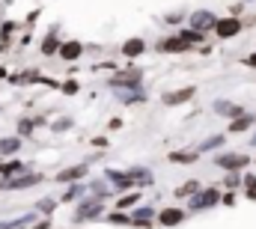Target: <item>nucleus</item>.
<instances>
[{
  "mask_svg": "<svg viewBox=\"0 0 256 229\" xmlns=\"http://www.w3.org/2000/svg\"><path fill=\"white\" fill-rule=\"evenodd\" d=\"M107 179H113V185H116V188H134V185H137V182L131 179V173H128V170H125V173L110 170V173H107Z\"/></svg>",
  "mask_w": 256,
  "mask_h": 229,
  "instance_id": "12",
  "label": "nucleus"
},
{
  "mask_svg": "<svg viewBox=\"0 0 256 229\" xmlns=\"http://www.w3.org/2000/svg\"><path fill=\"white\" fill-rule=\"evenodd\" d=\"M188 48H191V45H188L182 36H176V39H164V42H161V51H188Z\"/></svg>",
  "mask_w": 256,
  "mask_h": 229,
  "instance_id": "17",
  "label": "nucleus"
},
{
  "mask_svg": "<svg viewBox=\"0 0 256 229\" xmlns=\"http://www.w3.org/2000/svg\"><path fill=\"white\" fill-rule=\"evenodd\" d=\"M251 125H254V116L248 113V116H239V119H233V122H230V131H233V134H242V131H248Z\"/></svg>",
  "mask_w": 256,
  "mask_h": 229,
  "instance_id": "18",
  "label": "nucleus"
},
{
  "mask_svg": "<svg viewBox=\"0 0 256 229\" xmlns=\"http://www.w3.org/2000/svg\"><path fill=\"white\" fill-rule=\"evenodd\" d=\"M84 191H86L84 185H75V188H69V194L63 197V203H72V200H78V197H84Z\"/></svg>",
  "mask_w": 256,
  "mask_h": 229,
  "instance_id": "26",
  "label": "nucleus"
},
{
  "mask_svg": "<svg viewBox=\"0 0 256 229\" xmlns=\"http://www.w3.org/2000/svg\"><path fill=\"white\" fill-rule=\"evenodd\" d=\"M197 155H200L197 149H194V152H173L170 161H173V164H191V161H197Z\"/></svg>",
  "mask_w": 256,
  "mask_h": 229,
  "instance_id": "21",
  "label": "nucleus"
},
{
  "mask_svg": "<svg viewBox=\"0 0 256 229\" xmlns=\"http://www.w3.org/2000/svg\"><path fill=\"white\" fill-rule=\"evenodd\" d=\"M194 191H200V182H185L182 188H176V197H188V194H194Z\"/></svg>",
  "mask_w": 256,
  "mask_h": 229,
  "instance_id": "25",
  "label": "nucleus"
},
{
  "mask_svg": "<svg viewBox=\"0 0 256 229\" xmlns=\"http://www.w3.org/2000/svg\"><path fill=\"white\" fill-rule=\"evenodd\" d=\"M18 149H21V137H6V140H0V158L15 155Z\"/></svg>",
  "mask_w": 256,
  "mask_h": 229,
  "instance_id": "14",
  "label": "nucleus"
},
{
  "mask_svg": "<svg viewBox=\"0 0 256 229\" xmlns=\"http://www.w3.org/2000/svg\"><path fill=\"white\" fill-rule=\"evenodd\" d=\"M39 182H42L39 173H24V176H18V179H3V191H21V188H33V185H39Z\"/></svg>",
  "mask_w": 256,
  "mask_h": 229,
  "instance_id": "1",
  "label": "nucleus"
},
{
  "mask_svg": "<svg viewBox=\"0 0 256 229\" xmlns=\"http://www.w3.org/2000/svg\"><path fill=\"white\" fill-rule=\"evenodd\" d=\"M81 51H84V45H81V42H66V45L60 48V60H78V57H81Z\"/></svg>",
  "mask_w": 256,
  "mask_h": 229,
  "instance_id": "13",
  "label": "nucleus"
},
{
  "mask_svg": "<svg viewBox=\"0 0 256 229\" xmlns=\"http://www.w3.org/2000/svg\"><path fill=\"white\" fill-rule=\"evenodd\" d=\"M128 173H131V179H134L137 185H149V182H152V173H149V170H143V167H131Z\"/></svg>",
  "mask_w": 256,
  "mask_h": 229,
  "instance_id": "20",
  "label": "nucleus"
},
{
  "mask_svg": "<svg viewBox=\"0 0 256 229\" xmlns=\"http://www.w3.org/2000/svg\"><path fill=\"white\" fill-rule=\"evenodd\" d=\"M218 36L221 39H233V36H239L242 33V21L239 18H224V21H218Z\"/></svg>",
  "mask_w": 256,
  "mask_h": 229,
  "instance_id": "8",
  "label": "nucleus"
},
{
  "mask_svg": "<svg viewBox=\"0 0 256 229\" xmlns=\"http://www.w3.org/2000/svg\"><path fill=\"white\" fill-rule=\"evenodd\" d=\"M191 24H194V30H200V33H206V30H212V27H218V21H215V15L212 12H194L191 15Z\"/></svg>",
  "mask_w": 256,
  "mask_h": 229,
  "instance_id": "9",
  "label": "nucleus"
},
{
  "mask_svg": "<svg viewBox=\"0 0 256 229\" xmlns=\"http://www.w3.org/2000/svg\"><path fill=\"white\" fill-rule=\"evenodd\" d=\"M143 48H146V45H143V39H131V42H125V45H122V54H125L128 60H134V57H140V54H143Z\"/></svg>",
  "mask_w": 256,
  "mask_h": 229,
  "instance_id": "15",
  "label": "nucleus"
},
{
  "mask_svg": "<svg viewBox=\"0 0 256 229\" xmlns=\"http://www.w3.org/2000/svg\"><path fill=\"white\" fill-rule=\"evenodd\" d=\"M245 194H248V200H256V176L245 179Z\"/></svg>",
  "mask_w": 256,
  "mask_h": 229,
  "instance_id": "27",
  "label": "nucleus"
},
{
  "mask_svg": "<svg viewBox=\"0 0 256 229\" xmlns=\"http://www.w3.org/2000/svg\"><path fill=\"white\" fill-rule=\"evenodd\" d=\"M215 164L224 167V170H242V167L251 164V155H218Z\"/></svg>",
  "mask_w": 256,
  "mask_h": 229,
  "instance_id": "4",
  "label": "nucleus"
},
{
  "mask_svg": "<svg viewBox=\"0 0 256 229\" xmlns=\"http://www.w3.org/2000/svg\"><path fill=\"white\" fill-rule=\"evenodd\" d=\"M179 36H182L188 45H197V42H203V33H200V30H182Z\"/></svg>",
  "mask_w": 256,
  "mask_h": 229,
  "instance_id": "23",
  "label": "nucleus"
},
{
  "mask_svg": "<svg viewBox=\"0 0 256 229\" xmlns=\"http://www.w3.org/2000/svg\"><path fill=\"white\" fill-rule=\"evenodd\" d=\"M245 63H248L251 69H256V51H254V54H251V57H248V60H245Z\"/></svg>",
  "mask_w": 256,
  "mask_h": 229,
  "instance_id": "32",
  "label": "nucleus"
},
{
  "mask_svg": "<svg viewBox=\"0 0 256 229\" xmlns=\"http://www.w3.org/2000/svg\"><path fill=\"white\" fill-rule=\"evenodd\" d=\"M21 170H24L21 161H3V164H0V179H12V176H18Z\"/></svg>",
  "mask_w": 256,
  "mask_h": 229,
  "instance_id": "16",
  "label": "nucleus"
},
{
  "mask_svg": "<svg viewBox=\"0 0 256 229\" xmlns=\"http://www.w3.org/2000/svg\"><path fill=\"white\" fill-rule=\"evenodd\" d=\"M107 221H110V224H128V227H131V215H125V212H116V215H107Z\"/></svg>",
  "mask_w": 256,
  "mask_h": 229,
  "instance_id": "28",
  "label": "nucleus"
},
{
  "mask_svg": "<svg viewBox=\"0 0 256 229\" xmlns=\"http://www.w3.org/2000/svg\"><path fill=\"white\" fill-rule=\"evenodd\" d=\"M51 209H54V200H42V206H39V212H42V215H48Z\"/></svg>",
  "mask_w": 256,
  "mask_h": 229,
  "instance_id": "30",
  "label": "nucleus"
},
{
  "mask_svg": "<svg viewBox=\"0 0 256 229\" xmlns=\"http://www.w3.org/2000/svg\"><path fill=\"white\" fill-rule=\"evenodd\" d=\"M101 209H104V200L92 197V200H86L84 206H78V209H75V221H89V218L101 215Z\"/></svg>",
  "mask_w": 256,
  "mask_h": 229,
  "instance_id": "2",
  "label": "nucleus"
},
{
  "mask_svg": "<svg viewBox=\"0 0 256 229\" xmlns=\"http://www.w3.org/2000/svg\"><path fill=\"white\" fill-rule=\"evenodd\" d=\"M215 110H218L221 116H230V119L248 116V113H245V107H239V104H230V101H215Z\"/></svg>",
  "mask_w": 256,
  "mask_h": 229,
  "instance_id": "11",
  "label": "nucleus"
},
{
  "mask_svg": "<svg viewBox=\"0 0 256 229\" xmlns=\"http://www.w3.org/2000/svg\"><path fill=\"white\" fill-rule=\"evenodd\" d=\"M60 48H63V45H60V39H57L54 33H48V36H45V42H42V54H45V57H51V54H54V51H60Z\"/></svg>",
  "mask_w": 256,
  "mask_h": 229,
  "instance_id": "19",
  "label": "nucleus"
},
{
  "mask_svg": "<svg viewBox=\"0 0 256 229\" xmlns=\"http://www.w3.org/2000/svg\"><path fill=\"white\" fill-rule=\"evenodd\" d=\"M84 176H86V164H75V167L57 173V182H60V185H75V182H81Z\"/></svg>",
  "mask_w": 256,
  "mask_h": 229,
  "instance_id": "6",
  "label": "nucleus"
},
{
  "mask_svg": "<svg viewBox=\"0 0 256 229\" xmlns=\"http://www.w3.org/2000/svg\"><path fill=\"white\" fill-rule=\"evenodd\" d=\"M63 92H69V95H75V92H78V83H75V80H69V83L63 86Z\"/></svg>",
  "mask_w": 256,
  "mask_h": 229,
  "instance_id": "31",
  "label": "nucleus"
},
{
  "mask_svg": "<svg viewBox=\"0 0 256 229\" xmlns=\"http://www.w3.org/2000/svg\"><path fill=\"white\" fill-rule=\"evenodd\" d=\"M155 218H158V215H155V212H152L149 206H143V209L131 212V227H137V229H149Z\"/></svg>",
  "mask_w": 256,
  "mask_h": 229,
  "instance_id": "7",
  "label": "nucleus"
},
{
  "mask_svg": "<svg viewBox=\"0 0 256 229\" xmlns=\"http://www.w3.org/2000/svg\"><path fill=\"white\" fill-rule=\"evenodd\" d=\"M137 200H140V194H122V197L116 200V209H119V212H128Z\"/></svg>",
  "mask_w": 256,
  "mask_h": 229,
  "instance_id": "22",
  "label": "nucleus"
},
{
  "mask_svg": "<svg viewBox=\"0 0 256 229\" xmlns=\"http://www.w3.org/2000/svg\"><path fill=\"white\" fill-rule=\"evenodd\" d=\"M30 128H33V122H30V119H21V125H18L21 137H24V134H30Z\"/></svg>",
  "mask_w": 256,
  "mask_h": 229,
  "instance_id": "29",
  "label": "nucleus"
},
{
  "mask_svg": "<svg viewBox=\"0 0 256 229\" xmlns=\"http://www.w3.org/2000/svg\"><path fill=\"white\" fill-rule=\"evenodd\" d=\"M221 143H224V137H209L206 143H200V146H197V152L203 155V152H209V149H218Z\"/></svg>",
  "mask_w": 256,
  "mask_h": 229,
  "instance_id": "24",
  "label": "nucleus"
},
{
  "mask_svg": "<svg viewBox=\"0 0 256 229\" xmlns=\"http://www.w3.org/2000/svg\"><path fill=\"white\" fill-rule=\"evenodd\" d=\"M182 221H185V212H182V209H173V206H170V209L158 212V224H161V227H179Z\"/></svg>",
  "mask_w": 256,
  "mask_h": 229,
  "instance_id": "10",
  "label": "nucleus"
},
{
  "mask_svg": "<svg viewBox=\"0 0 256 229\" xmlns=\"http://www.w3.org/2000/svg\"><path fill=\"white\" fill-rule=\"evenodd\" d=\"M221 200H224V197H221L218 191H203V194L197 191V197L191 200V212H203V209H212V206H215V203H221Z\"/></svg>",
  "mask_w": 256,
  "mask_h": 229,
  "instance_id": "3",
  "label": "nucleus"
},
{
  "mask_svg": "<svg viewBox=\"0 0 256 229\" xmlns=\"http://www.w3.org/2000/svg\"><path fill=\"white\" fill-rule=\"evenodd\" d=\"M194 92H197L194 86H185V89H176V92H164V98H161V101H164L167 107H176V104L191 101V98H194Z\"/></svg>",
  "mask_w": 256,
  "mask_h": 229,
  "instance_id": "5",
  "label": "nucleus"
}]
</instances>
